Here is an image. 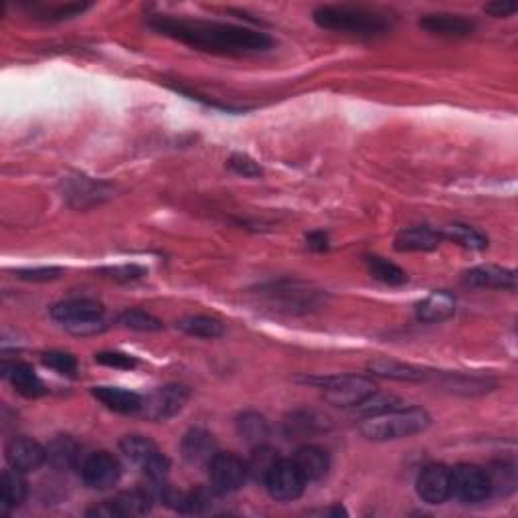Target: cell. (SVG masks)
<instances>
[{"mask_svg":"<svg viewBox=\"0 0 518 518\" xmlns=\"http://www.w3.org/2000/svg\"><path fill=\"white\" fill-rule=\"evenodd\" d=\"M148 27L156 31L158 35L174 39V41L193 47L197 51L229 55V57L266 53L274 47L272 37L261 33V31L217 21L154 14L153 19H148Z\"/></svg>","mask_w":518,"mask_h":518,"instance_id":"1","label":"cell"},{"mask_svg":"<svg viewBox=\"0 0 518 518\" xmlns=\"http://www.w3.org/2000/svg\"><path fill=\"white\" fill-rule=\"evenodd\" d=\"M312 19L324 31L358 39H377L391 31V19L387 14L355 4L318 6Z\"/></svg>","mask_w":518,"mask_h":518,"instance_id":"2","label":"cell"},{"mask_svg":"<svg viewBox=\"0 0 518 518\" xmlns=\"http://www.w3.org/2000/svg\"><path fill=\"white\" fill-rule=\"evenodd\" d=\"M432 426V416L421 408H395L363 417L361 434L371 442H393L426 432Z\"/></svg>","mask_w":518,"mask_h":518,"instance_id":"3","label":"cell"},{"mask_svg":"<svg viewBox=\"0 0 518 518\" xmlns=\"http://www.w3.org/2000/svg\"><path fill=\"white\" fill-rule=\"evenodd\" d=\"M51 318L75 337H93L108 329L103 306L90 298H74L57 302L51 308Z\"/></svg>","mask_w":518,"mask_h":518,"instance_id":"4","label":"cell"},{"mask_svg":"<svg viewBox=\"0 0 518 518\" xmlns=\"http://www.w3.org/2000/svg\"><path fill=\"white\" fill-rule=\"evenodd\" d=\"M306 382H314V385L320 387L324 391V399L340 409H355L366 397L377 391V385L371 379L356 377V374L306 379Z\"/></svg>","mask_w":518,"mask_h":518,"instance_id":"5","label":"cell"},{"mask_svg":"<svg viewBox=\"0 0 518 518\" xmlns=\"http://www.w3.org/2000/svg\"><path fill=\"white\" fill-rule=\"evenodd\" d=\"M119 450L124 456L136 464L150 482H166L171 470V461L156 448V443L146 435H126L119 442Z\"/></svg>","mask_w":518,"mask_h":518,"instance_id":"6","label":"cell"},{"mask_svg":"<svg viewBox=\"0 0 518 518\" xmlns=\"http://www.w3.org/2000/svg\"><path fill=\"white\" fill-rule=\"evenodd\" d=\"M259 296L277 312H308L318 306L320 294L298 282H277L259 290Z\"/></svg>","mask_w":518,"mask_h":518,"instance_id":"7","label":"cell"},{"mask_svg":"<svg viewBox=\"0 0 518 518\" xmlns=\"http://www.w3.org/2000/svg\"><path fill=\"white\" fill-rule=\"evenodd\" d=\"M190 397V391L185 385H171L158 387L154 391H150L146 397H142V408L140 416L146 417L148 421L161 424V421H169L171 417L177 416L182 411Z\"/></svg>","mask_w":518,"mask_h":518,"instance_id":"8","label":"cell"},{"mask_svg":"<svg viewBox=\"0 0 518 518\" xmlns=\"http://www.w3.org/2000/svg\"><path fill=\"white\" fill-rule=\"evenodd\" d=\"M452 496L461 505H480L492 496L486 470L474 464H460L452 470Z\"/></svg>","mask_w":518,"mask_h":518,"instance_id":"9","label":"cell"},{"mask_svg":"<svg viewBox=\"0 0 518 518\" xmlns=\"http://www.w3.org/2000/svg\"><path fill=\"white\" fill-rule=\"evenodd\" d=\"M206 470H209L211 488L215 490V494H219V496L241 490L247 478H250L247 476L245 461L229 452H217V456L211 460Z\"/></svg>","mask_w":518,"mask_h":518,"instance_id":"10","label":"cell"},{"mask_svg":"<svg viewBox=\"0 0 518 518\" xmlns=\"http://www.w3.org/2000/svg\"><path fill=\"white\" fill-rule=\"evenodd\" d=\"M304 476L300 474V470L296 468L292 460H277L274 468L269 470V474L266 476L264 486L269 492V496L277 502H292L302 496V492L306 488Z\"/></svg>","mask_w":518,"mask_h":518,"instance_id":"11","label":"cell"},{"mask_svg":"<svg viewBox=\"0 0 518 518\" xmlns=\"http://www.w3.org/2000/svg\"><path fill=\"white\" fill-rule=\"evenodd\" d=\"M122 476V466L110 452H93L83 460L82 480L92 490H110Z\"/></svg>","mask_w":518,"mask_h":518,"instance_id":"12","label":"cell"},{"mask_svg":"<svg viewBox=\"0 0 518 518\" xmlns=\"http://www.w3.org/2000/svg\"><path fill=\"white\" fill-rule=\"evenodd\" d=\"M416 490L426 505H443L452 496V470L443 464L426 466L417 476Z\"/></svg>","mask_w":518,"mask_h":518,"instance_id":"13","label":"cell"},{"mask_svg":"<svg viewBox=\"0 0 518 518\" xmlns=\"http://www.w3.org/2000/svg\"><path fill=\"white\" fill-rule=\"evenodd\" d=\"M6 461L9 466L19 470V472L27 474V472H35V470L41 468L47 461V448H43L41 443L33 437L21 435L14 437L9 443H6L4 450Z\"/></svg>","mask_w":518,"mask_h":518,"instance_id":"14","label":"cell"},{"mask_svg":"<svg viewBox=\"0 0 518 518\" xmlns=\"http://www.w3.org/2000/svg\"><path fill=\"white\" fill-rule=\"evenodd\" d=\"M217 452L219 448H217V442H215V437L201 427L189 429L180 440L182 460H185L189 466L206 468L211 464V460L217 456Z\"/></svg>","mask_w":518,"mask_h":518,"instance_id":"15","label":"cell"},{"mask_svg":"<svg viewBox=\"0 0 518 518\" xmlns=\"http://www.w3.org/2000/svg\"><path fill=\"white\" fill-rule=\"evenodd\" d=\"M66 198L71 206L87 209V206L100 205L111 195V189L101 180H93L90 177H69L66 180Z\"/></svg>","mask_w":518,"mask_h":518,"instance_id":"16","label":"cell"},{"mask_svg":"<svg viewBox=\"0 0 518 518\" xmlns=\"http://www.w3.org/2000/svg\"><path fill=\"white\" fill-rule=\"evenodd\" d=\"M461 282L470 288L516 290V272L500 266H476L461 276Z\"/></svg>","mask_w":518,"mask_h":518,"instance_id":"17","label":"cell"},{"mask_svg":"<svg viewBox=\"0 0 518 518\" xmlns=\"http://www.w3.org/2000/svg\"><path fill=\"white\" fill-rule=\"evenodd\" d=\"M419 27L427 31L429 35L445 37V39H466L474 33L476 25L470 19L461 17V14H426L419 21Z\"/></svg>","mask_w":518,"mask_h":518,"instance_id":"18","label":"cell"},{"mask_svg":"<svg viewBox=\"0 0 518 518\" xmlns=\"http://www.w3.org/2000/svg\"><path fill=\"white\" fill-rule=\"evenodd\" d=\"M3 374L6 381L11 382L14 391L22 397H29V399H35V397H41L47 393L45 382L41 377L35 373V369L27 363H4Z\"/></svg>","mask_w":518,"mask_h":518,"instance_id":"19","label":"cell"},{"mask_svg":"<svg viewBox=\"0 0 518 518\" xmlns=\"http://www.w3.org/2000/svg\"><path fill=\"white\" fill-rule=\"evenodd\" d=\"M292 461L296 464L306 482L322 480L330 470L329 452L318 448V445H302V448H298L296 453H294Z\"/></svg>","mask_w":518,"mask_h":518,"instance_id":"20","label":"cell"},{"mask_svg":"<svg viewBox=\"0 0 518 518\" xmlns=\"http://www.w3.org/2000/svg\"><path fill=\"white\" fill-rule=\"evenodd\" d=\"M92 395L103 405V408H108L114 413H122V416L140 413L142 408V397L122 387H108V385L93 387Z\"/></svg>","mask_w":518,"mask_h":518,"instance_id":"21","label":"cell"},{"mask_svg":"<svg viewBox=\"0 0 518 518\" xmlns=\"http://www.w3.org/2000/svg\"><path fill=\"white\" fill-rule=\"evenodd\" d=\"M453 312H456V298L445 290L432 292L416 306L417 320L427 324L448 320V318L453 316Z\"/></svg>","mask_w":518,"mask_h":518,"instance_id":"22","label":"cell"},{"mask_svg":"<svg viewBox=\"0 0 518 518\" xmlns=\"http://www.w3.org/2000/svg\"><path fill=\"white\" fill-rule=\"evenodd\" d=\"M443 237L440 231L432 227H409L403 229L395 237V250L397 251H434L442 245Z\"/></svg>","mask_w":518,"mask_h":518,"instance_id":"23","label":"cell"},{"mask_svg":"<svg viewBox=\"0 0 518 518\" xmlns=\"http://www.w3.org/2000/svg\"><path fill=\"white\" fill-rule=\"evenodd\" d=\"M235 429L237 435L241 437V442L250 445V448L266 445L269 440V434H272L269 421L266 419V416H261L258 411H243L235 421Z\"/></svg>","mask_w":518,"mask_h":518,"instance_id":"24","label":"cell"},{"mask_svg":"<svg viewBox=\"0 0 518 518\" xmlns=\"http://www.w3.org/2000/svg\"><path fill=\"white\" fill-rule=\"evenodd\" d=\"M156 502V496L150 486H145V488H134L118 494L116 498H111V505H114L118 518L122 516H142L148 514L153 510Z\"/></svg>","mask_w":518,"mask_h":518,"instance_id":"25","label":"cell"},{"mask_svg":"<svg viewBox=\"0 0 518 518\" xmlns=\"http://www.w3.org/2000/svg\"><path fill=\"white\" fill-rule=\"evenodd\" d=\"M27 498V482L22 472L14 468L4 470L0 476V513L9 514L11 510L19 508Z\"/></svg>","mask_w":518,"mask_h":518,"instance_id":"26","label":"cell"},{"mask_svg":"<svg viewBox=\"0 0 518 518\" xmlns=\"http://www.w3.org/2000/svg\"><path fill=\"white\" fill-rule=\"evenodd\" d=\"M326 429V419L318 416L316 411L300 409L290 413L284 421V434L290 440H306V437H312L316 434H320Z\"/></svg>","mask_w":518,"mask_h":518,"instance_id":"27","label":"cell"},{"mask_svg":"<svg viewBox=\"0 0 518 518\" xmlns=\"http://www.w3.org/2000/svg\"><path fill=\"white\" fill-rule=\"evenodd\" d=\"M79 456H82V448L69 435H57L47 445V464L53 470H59V472L75 468Z\"/></svg>","mask_w":518,"mask_h":518,"instance_id":"28","label":"cell"},{"mask_svg":"<svg viewBox=\"0 0 518 518\" xmlns=\"http://www.w3.org/2000/svg\"><path fill=\"white\" fill-rule=\"evenodd\" d=\"M369 373L377 374L382 379H395V381H424L427 374L417 369V366L405 364L401 361H393V358H374L369 363Z\"/></svg>","mask_w":518,"mask_h":518,"instance_id":"29","label":"cell"},{"mask_svg":"<svg viewBox=\"0 0 518 518\" xmlns=\"http://www.w3.org/2000/svg\"><path fill=\"white\" fill-rule=\"evenodd\" d=\"M440 233L443 239H448V241L460 247H466V250L482 251L488 247V237L476 227L466 225V223H450V225H445Z\"/></svg>","mask_w":518,"mask_h":518,"instance_id":"30","label":"cell"},{"mask_svg":"<svg viewBox=\"0 0 518 518\" xmlns=\"http://www.w3.org/2000/svg\"><path fill=\"white\" fill-rule=\"evenodd\" d=\"M177 329L189 334V337L206 338V340L219 338V337H223V332H225V326H223V322L217 320V318H211V316L180 318V320L177 322Z\"/></svg>","mask_w":518,"mask_h":518,"instance_id":"31","label":"cell"},{"mask_svg":"<svg viewBox=\"0 0 518 518\" xmlns=\"http://www.w3.org/2000/svg\"><path fill=\"white\" fill-rule=\"evenodd\" d=\"M364 264H366V269H369V274L381 284L401 285L408 282V272L397 264H393V261L381 258V255H366Z\"/></svg>","mask_w":518,"mask_h":518,"instance_id":"32","label":"cell"},{"mask_svg":"<svg viewBox=\"0 0 518 518\" xmlns=\"http://www.w3.org/2000/svg\"><path fill=\"white\" fill-rule=\"evenodd\" d=\"M440 385L443 389H450L452 393L476 395V393L490 391V387L494 385V382L482 377H468V374H461V373H445L442 374Z\"/></svg>","mask_w":518,"mask_h":518,"instance_id":"33","label":"cell"},{"mask_svg":"<svg viewBox=\"0 0 518 518\" xmlns=\"http://www.w3.org/2000/svg\"><path fill=\"white\" fill-rule=\"evenodd\" d=\"M118 324L124 326L127 330H136V332H158L164 329L162 320H158L156 316L145 312V310L138 308H127L124 312H119Z\"/></svg>","mask_w":518,"mask_h":518,"instance_id":"34","label":"cell"},{"mask_svg":"<svg viewBox=\"0 0 518 518\" xmlns=\"http://www.w3.org/2000/svg\"><path fill=\"white\" fill-rule=\"evenodd\" d=\"M277 458V452H274L269 445H259V448H253V456L250 458L247 464V476L253 478V480H266V476L269 474V470L274 468Z\"/></svg>","mask_w":518,"mask_h":518,"instance_id":"35","label":"cell"},{"mask_svg":"<svg viewBox=\"0 0 518 518\" xmlns=\"http://www.w3.org/2000/svg\"><path fill=\"white\" fill-rule=\"evenodd\" d=\"M486 474H488L492 494H502V496H506V494L514 492V488H516V470H514L513 464H506V461H498V464H494L492 468L486 470Z\"/></svg>","mask_w":518,"mask_h":518,"instance_id":"36","label":"cell"},{"mask_svg":"<svg viewBox=\"0 0 518 518\" xmlns=\"http://www.w3.org/2000/svg\"><path fill=\"white\" fill-rule=\"evenodd\" d=\"M41 361L47 369L63 374V377H75L77 373L75 356L71 353H66V350H49V353H43Z\"/></svg>","mask_w":518,"mask_h":518,"instance_id":"37","label":"cell"},{"mask_svg":"<svg viewBox=\"0 0 518 518\" xmlns=\"http://www.w3.org/2000/svg\"><path fill=\"white\" fill-rule=\"evenodd\" d=\"M87 9H90V4H82V3H67V4H55V6L37 4L35 14H39L37 19H45V21H63V19L77 17V14L85 13Z\"/></svg>","mask_w":518,"mask_h":518,"instance_id":"38","label":"cell"},{"mask_svg":"<svg viewBox=\"0 0 518 518\" xmlns=\"http://www.w3.org/2000/svg\"><path fill=\"white\" fill-rule=\"evenodd\" d=\"M395 408H401V401L397 399V397L381 395V393L374 391L373 395L366 397V399L358 405V408H355V411L361 413L363 417H369V416H377V413L395 409Z\"/></svg>","mask_w":518,"mask_h":518,"instance_id":"39","label":"cell"},{"mask_svg":"<svg viewBox=\"0 0 518 518\" xmlns=\"http://www.w3.org/2000/svg\"><path fill=\"white\" fill-rule=\"evenodd\" d=\"M148 272L142 266L136 264H126V266H110V268H101L100 276L106 277V280L111 282H119V284H130V282H138L145 277Z\"/></svg>","mask_w":518,"mask_h":518,"instance_id":"40","label":"cell"},{"mask_svg":"<svg viewBox=\"0 0 518 518\" xmlns=\"http://www.w3.org/2000/svg\"><path fill=\"white\" fill-rule=\"evenodd\" d=\"M95 363H100L103 366H110V369H119V371H132L138 366V358L126 353H116V350H103L93 356Z\"/></svg>","mask_w":518,"mask_h":518,"instance_id":"41","label":"cell"},{"mask_svg":"<svg viewBox=\"0 0 518 518\" xmlns=\"http://www.w3.org/2000/svg\"><path fill=\"white\" fill-rule=\"evenodd\" d=\"M227 166L235 174H239V177H245V179H259L261 174H264V169H261V166L247 154H233L227 161Z\"/></svg>","mask_w":518,"mask_h":518,"instance_id":"42","label":"cell"},{"mask_svg":"<svg viewBox=\"0 0 518 518\" xmlns=\"http://www.w3.org/2000/svg\"><path fill=\"white\" fill-rule=\"evenodd\" d=\"M14 276L25 282H51V280H57V277L61 276V269L59 268H29V269H19V272H14Z\"/></svg>","mask_w":518,"mask_h":518,"instance_id":"43","label":"cell"},{"mask_svg":"<svg viewBox=\"0 0 518 518\" xmlns=\"http://www.w3.org/2000/svg\"><path fill=\"white\" fill-rule=\"evenodd\" d=\"M484 11L488 13L490 17L505 19V17H510V14H514L518 11V4L513 3V0H494V3L484 6Z\"/></svg>","mask_w":518,"mask_h":518,"instance_id":"44","label":"cell"},{"mask_svg":"<svg viewBox=\"0 0 518 518\" xmlns=\"http://www.w3.org/2000/svg\"><path fill=\"white\" fill-rule=\"evenodd\" d=\"M306 243H308L310 250L326 251L329 250V235H326L324 231H312V233H308Z\"/></svg>","mask_w":518,"mask_h":518,"instance_id":"45","label":"cell"},{"mask_svg":"<svg viewBox=\"0 0 518 518\" xmlns=\"http://www.w3.org/2000/svg\"><path fill=\"white\" fill-rule=\"evenodd\" d=\"M310 514H320V516H332V518H338V516H347V510L342 508L340 505H334L330 508H322V510H312Z\"/></svg>","mask_w":518,"mask_h":518,"instance_id":"46","label":"cell"}]
</instances>
